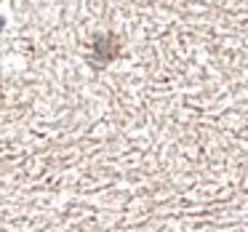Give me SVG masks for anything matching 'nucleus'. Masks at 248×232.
Masks as SVG:
<instances>
[{
	"instance_id": "nucleus-1",
	"label": "nucleus",
	"mask_w": 248,
	"mask_h": 232,
	"mask_svg": "<svg viewBox=\"0 0 248 232\" xmlns=\"http://www.w3.org/2000/svg\"><path fill=\"white\" fill-rule=\"evenodd\" d=\"M3 24H6V22H3V19H0V30H3Z\"/></svg>"
}]
</instances>
